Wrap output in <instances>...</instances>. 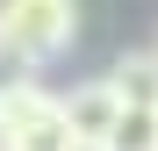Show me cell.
I'll use <instances>...</instances> for the list:
<instances>
[{
  "label": "cell",
  "mask_w": 158,
  "mask_h": 151,
  "mask_svg": "<svg viewBox=\"0 0 158 151\" xmlns=\"http://www.w3.org/2000/svg\"><path fill=\"white\" fill-rule=\"evenodd\" d=\"M0 122H7L15 151H79L72 144V122H65V94H50L43 79L0 94Z\"/></svg>",
  "instance_id": "7a4b0ae2"
},
{
  "label": "cell",
  "mask_w": 158,
  "mask_h": 151,
  "mask_svg": "<svg viewBox=\"0 0 158 151\" xmlns=\"http://www.w3.org/2000/svg\"><path fill=\"white\" fill-rule=\"evenodd\" d=\"M115 115H122V94H115L108 79H79V86L65 94V122H72V144H79V151H101V144H108Z\"/></svg>",
  "instance_id": "3957f363"
},
{
  "label": "cell",
  "mask_w": 158,
  "mask_h": 151,
  "mask_svg": "<svg viewBox=\"0 0 158 151\" xmlns=\"http://www.w3.org/2000/svg\"><path fill=\"white\" fill-rule=\"evenodd\" d=\"M0 43L29 65H58L79 43V0H0Z\"/></svg>",
  "instance_id": "6da1fadb"
},
{
  "label": "cell",
  "mask_w": 158,
  "mask_h": 151,
  "mask_svg": "<svg viewBox=\"0 0 158 151\" xmlns=\"http://www.w3.org/2000/svg\"><path fill=\"white\" fill-rule=\"evenodd\" d=\"M101 79L122 94V108H158V50H151V43H144V50H122Z\"/></svg>",
  "instance_id": "277c9868"
},
{
  "label": "cell",
  "mask_w": 158,
  "mask_h": 151,
  "mask_svg": "<svg viewBox=\"0 0 158 151\" xmlns=\"http://www.w3.org/2000/svg\"><path fill=\"white\" fill-rule=\"evenodd\" d=\"M101 151H158V108H122Z\"/></svg>",
  "instance_id": "5b68a950"
},
{
  "label": "cell",
  "mask_w": 158,
  "mask_h": 151,
  "mask_svg": "<svg viewBox=\"0 0 158 151\" xmlns=\"http://www.w3.org/2000/svg\"><path fill=\"white\" fill-rule=\"evenodd\" d=\"M151 50H158V43H151Z\"/></svg>",
  "instance_id": "8992f818"
}]
</instances>
